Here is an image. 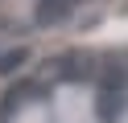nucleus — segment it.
Returning <instances> with one entry per match:
<instances>
[{
    "mask_svg": "<svg viewBox=\"0 0 128 123\" xmlns=\"http://www.w3.org/2000/svg\"><path fill=\"white\" fill-rule=\"evenodd\" d=\"M99 90H128L124 70H120V66H103V74H99Z\"/></svg>",
    "mask_w": 128,
    "mask_h": 123,
    "instance_id": "20e7f679",
    "label": "nucleus"
},
{
    "mask_svg": "<svg viewBox=\"0 0 128 123\" xmlns=\"http://www.w3.org/2000/svg\"><path fill=\"white\" fill-rule=\"evenodd\" d=\"M54 70L62 74V82H83V78H91V57H83V53H66V57H58V62H54Z\"/></svg>",
    "mask_w": 128,
    "mask_h": 123,
    "instance_id": "f257e3e1",
    "label": "nucleus"
},
{
    "mask_svg": "<svg viewBox=\"0 0 128 123\" xmlns=\"http://www.w3.org/2000/svg\"><path fill=\"white\" fill-rule=\"evenodd\" d=\"M70 0H37V25H58L66 16Z\"/></svg>",
    "mask_w": 128,
    "mask_h": 123,
    "instance_id": "7ed1b4c3",
    "label": "nucleus"
},
{
    "mask_svg": "<svg viewBox=\"0 0 128 123\" xmlns=\"http://www.w3.org/2000/svg\"><path fill=\"white\" fill-rule=\"evenodd\" d=\"M128 107V90H99V123H116Z\"/></svg>",
    "mask_w": 128,
    "mask_h": 123,
    "instance_id": "f03ea898",
    "label": "nucleus"
},
{
    "mask_svg": "<svg viewBox=\"0 0 128 123\" xmlns=\"http://www.w3.org/2000/svg\"><path fill=\"white\" fill-rule=\"evenodd\" d=\"M25 62H29V49H12V53L0 57V74H17Z\"/></svg>",
    "mask_w": 128,
    "mask_h": 123,
    "instance_id": "39448f33",
    "label": "nucleus"
}]
</instances>
